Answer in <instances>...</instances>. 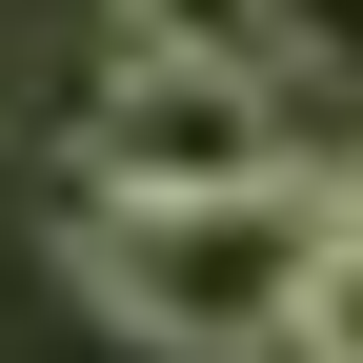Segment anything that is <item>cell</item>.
Segmentation results:
<instances>
[{
  "label": "cell",
  "mask_w": 363,
  "mask_h": 363,
  "mask_svg": "<svg viewBox=\"0 0 363 363\" xmlns=\"http://www.w3.org/2000/svg\"><path fill=\"white\" fill-rule=\"evenodd\" d=\"M303 182V81L262 40H121L81 101V202H242Z\"/></svg>",
  "instance_id": "obj_2"
},
{
  "label": "cell",
  "mask_w": 363,
  "mask_h": 363,
  "mask_svg": "<svg viewBox=\"0 0 363 363\" xmlns=\"http://www.w3.org/2000/svg\"><path fill=\"white\" fill-rule=\"evenodd\" d=\"M283 363H363V222H323V262H303V323Z\"/></svg>",
  "instance_id": "obj_3"
},
{
  "label": "cell",
  "mask_w": 363,
  "mask_h": 363,
  "mask_svg": "<svg viewBox=\"0 0 363 363\" xmlns=\"http://www.w3.org/2000/svg\"><path fill=\"white\" fill-rule=\"evenodd\" d=\"M262 61L283 81H363V0H262Z\"/></svg>",
  "instance_id": "obj_4"
},
{
  "label": "cell",
  "mask_w": 363,
  "mask_h": 363,
  "mask_svg": "<svg viewBox=\"0 0 363 363\" xmlns=\"http://www.w3.org/2000/svg\"><path fill=\"white\" fill-rule=\"evenodd\" d=\"M121 40H262V0H121Z\"/></svg>",
  "instance_id": "obj_5"
},
{
  "label": "cell",
  "mask_w": 363,
  "mask_h": 363,
  "mask_svg": "<svg viewBox=\"0 0 363 363\" xmlns=\"http://www.w3.org/2000/svg\"><path fill=\"white\" fill-rule=\"evenodd\" d=\"M303 262H323L303 182H242V202H81V303L142 363H262L303 323Z\"/></svg>",
  "instance_id": "obj_1"
}]
</instances>
